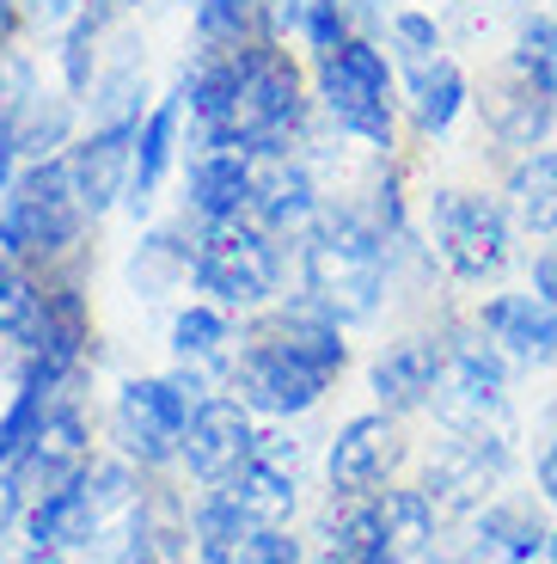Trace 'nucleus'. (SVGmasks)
<instances>
[{
    "instance_id": "nucleus-43",
    "label": "nucleus",
    "mask_w": 557,
    "mask_h": 564,
    "mask_svg": "<svg viewBox=\"0 0 557 564\" xmlns=\"http://www.w3.org/2000/svg\"><path fill=\"white\" fill-rule=\"evenodd\" d=\"M13 25H19V0H0V43L13 37Z\"/></svg>"
},
{
    "instance_id": "nucleus-39",
    "label": "nucleus",
    "mask_w": 557,
    "mask_h": 564,
    "mask_svg": "<svg viewBox=\"0 0 557 564\" xmlns=\"http://www.w3.org/2000/svg\"><path fill=\"white\" fill-rule=\"evenodd\" d=\"M527 289H533L539 301H551V307H557V240L533 246V258H527Z\"/></svg>"
},
{
    "instance_id": "nucleus-26",
    "label": "nucleus",
    "mask_w": 557,
    "mask_h": 564,
    "mask_svg": "<svg viewBox=\"0 0 557 564\" xmlns=\"http://www.w3.org/2000/svg\"><path fill=\"white\" fill-rule=\"evenodd\" d=\"M190 540H196V558L203 564H233L239 558V546L251 540V522L239 516V503L215 485L203 503H196V516H190Z\"/></svg>"
},
{
    "instance_id": "nucleus-9",
    "label": "nucleus",
    "mask_w": 557,
    "mask_h": 564,
    "mask_svg": "<svg viewBox=\"0 0 557 564\" xmlns=\"http://www.w3.org/2000/svg\"><path fill=\"white\" fill-rule=\"evenodd\" d=\"M86 473H92V436H86V417L74 405H62V399H56V411H50V423H43V436L7 466V479L19 485L25 503L74 491V485H86Z\"/></svg>"
},
{
    "instance_id": "nucleus-34",
    "label": "nucleus",
    "mask_w": 557,
    "mask_h": 564,
    "mask_svg": "<svg viewBox=\"0 0 557 564\" xmlns=\"http://www.w3.org/2000/svg\"><path fill=\"white\" fill-rule=\"evenodd\" d=\"M92 111H98V129H111V123L141 129V74H135V68H117L111 80L98 86Z\"/></svg>"
},
{
    "instance_id": "nucleus-28",
    "label": "nucleus",
    "mask_w": 557,
    "mask_h": 564,
    "mask_svg": "<svg viewBox=\"0 0 557 564\" xmlns=\"http://www.w3.org/2000/svg\"><path fill=\"white\" fill-rule=\"evenodd\" d=\"M50 411H56V393H50V387L19 381L13 405L0 411V473H7V466H13L19 454H25L31 442L43 436V423H50Z\"/></svg>"
},
{
    "instance_id": "nucleus-6",
    "label": "nucleus",
    "mask_w": 557,
    "mask_h": 564,
    "mask_svg": "<svg viewBox=\"0 0 557 564\" xmlns=\"http://www.w3.org/2000/svg\"><path fill=\"white\" fill-rule=\"evenodd\" d=\"M203 399L196 375H172V381H129L117 393L111 411V430H117V448H123L129 466H166L178 460V442L190 430V411Z\"/></svg>"
},
{
    "instance_id": "nucleus-5",
    "label": "nucleus",
    "mask_w": 557,
    "mask_h": 564,
    "mask_svg": "<svg viewBox=\"0 0 557 564\" xmlns=\"http://www.w3.org/2000/svg\"><path fill=\"white\" fill-rule=\"evenodd\" d=\"M190 276H196V289L215 295L221 307H264V301L282 289L276 234L258 227L251 215L209 227L203 246H196V270H190Z\"/></svg>"
},
{
    "instance_id": "nucleus-42",
    "label": "nucleus",
    "mask_w": 557,
    "mask_h": 564,
    "mask_svg": "<svg viewBox=\"0 0 557 564\" xmlns=\"http://www.w3.org/2000/svg\"><path fill=\"white\" fill-rule=\"evenodd\" d=\"M19 503H25V497H19V485H13V479H0V534H7V528H13Z\"/></svg>"
},
{
    "instance_id": "nucleus-21",
    "label": "nucleus",
    "mask_w": 557,
    "mask_h": 564,
    "mask_svg": "<svg viewBox=\"0 0 557 564\" xmlns=\"http://www.w3.org/2000/svg\"><path fill=\"white\" fill-rule=\"evenodd\" d=\"M502 203H509L521 234L557 240V148H533V154L509 160V172H502Z\"/></svg>"
},
{
    "instance_id": "nucleus-16",
    "label": "nucleus",
    "mask_w": 557,
    "mask_h": 564,
    "mask_svg": "<svg viewBox=\"0 0 557 564\" xmlns=\"http://www.w3.org/2000/svg\"><path fill=\"white\" fill-rule=\"evenodd\" d=\"M441 368H447V344L441 338H398V344H386V350L374 356V368H368L380 411H392V417L423 411L435 399Z\"/></svg>"
},
{
    "instance_id": "nucleus-24",
    "label": "nucleus",
    "mask_w": 557,
    "mask_h": 564,
    "mask_svg": "<svg viewBox=\"0 0 557 564\" xmlns=\"http://www.w3.org/2000/svg\"><path fill=\"white\" fill-rule=\"evenodd\" d=\"M221 491L239 503V516L251 528H288V516H294V473H282L270 460H245Z\"/></svg>"
},
{
    "instance_id": "nucleus-20",
    "label": "nucleus",
    "mask_w": 557,
    "mask_h": 564,
    "mask_svg": "<svg viewBox=\"0 0 557 564\" xmlns=\"http://www.w3.org/2000/svg\"><path fill=\"white\" fill-rule=\"evenodd\" d=\"M472 99H478L472 74H466L454 56H435V62H423V68H404V105H411L417 135H429V141H441L447 129L460 123Z\"/></svg>"
},
{
    "instance_id": "nucleus-37",
    "label": "nucleus",
    "mask_w": 557,
    "mask_h": 564,
    "mask_svg": "<svg viewBox=\"0 0 557 564\" xmlns=\"http://www.w3.org/2000/svg\"><path fill=\"white\" fill-rule=\"evenodd\" d=\"M233 564H307V552L288 528H251V540L239 546Z\"/></svg>"
},
{
    "instance_id": "nucleus-11",
    "label": "nucleus",
    "mask_w": 557,
    "mask_h": 564,
    "mask_svg": "<svg viewBox=\"0 0 557 564\" xmlns=\"http://www.w3.org/2000/svg\"><path fill=\"white\" fill-rule=\"evenodd\" d=\"M86 344H92V319H86V295L80 289H50L37 307V325H31L25 344V375L19 381H37L50 393L74 381V368L86 362Z\"/></svg>"
},
{
    "instance_id": "nucleus-33",
    "label": "nucleus",
    "mask_w": 557,
    "mask_h": 564,
    "mask_svg": "<svg viewBox=\"0 0 557 564\" xmlns=\"http://www.w3.org/2000/svg\"><path fill=\"white\" fill-rule=\"evenodd\" d=\"M251 25H258V0H196V31L215 50H239Z\"/></svg>"
},
{
    "instance_id": "nucleus-15",
    "label": "nucleus",
    "mask_w": 557,
    "mask_h": 564,
    "mask_svg": "<svg viewBox=\"0 0 557 564\" xmlns=\"http://www.w3.org/2000/svg\"><path fill=\"white\" fill-rule=\"evenodd\" d=\"M68 178H74V197H80L86 215H105L117 197H129V178H135V129L111 123V129H92L80 148H68Z\"/></svg>"
},
{
    "instance_id": "nucleus-38",
    "label": "nucleus",
    "mask_w": 557,
    "mask_h": 564,
    "mask_svg": "<svg viewBox=\"0 0 557 564\" xmlns=\"http://www.w3.org/2000/svg\"><path fill=\"white\" fill-rule=\"evenodd\" d=\"M86 491H92L98 509L135 503V479H129V466H92V473H86Z\"/></svg>"
},
{
    "instance_id": "nucleus-7",
    "label": "nucleus",
    "mask_w": 557,
    "mask_h": 564,
    "mask_svg": "<svg viewBox=\"0 0 557 564\" xmlns=\"http://www.w3.org/2000/svg\"><path fill=\"white\" fill-rule=\"evenodd\" d=\"M7 246L19 258H56L62 246L80 240L86 209L74 197V178H68V160H43L37 172L13 184V203H7Z\"/></svg>"
},
{
    "instance_id": "nucleus-29",
    "label": "nucleus",
    "mask_w": 557,
    "mask_h": 564,
    "mask_svg": "<svg viewBox=\"0 0 557 564\" xmlns=\"http://www.w3.org/2000/svg\"><path fill=\"white\" fill-rule=\"evenodd\" d=\"M196 270V252L178 240V234H148L141 252L129 258V282H135V295H166L178 276Z\"/></svg>"
},
{
    "instance_id": "nucleus-4",
    "label": "nucleus",
    "mask_w": 557,
    "mask_h": 564,
    "mask_svg": "<svg viewBox=\"0 0 557 564\" xmlns=\"http://www.w3.org/2000/svg\"><path fill=\"white\" fill-rule=\"evenodd\" d=\"M301 123V74L270 37L239 43V99L227 117L221 148H258V154H282V135Z\"/></svg>"
},
{
    "instance_id": "nucleus-23",
    "label": "nucleus",
    "mask_w": 557,
    "mask_h": 564,
    "mask_svg": "<svg viewBox=\"0 0 557 564\" xmlns=\"http://www.w3.org/2000/svg\"><path fill=\"white\" fill-rule=\"evenodd\" d=\"M178 123H184V93L178 99H160V111L135 129V178H129V209H148L172 166V148H178Z\"/></svg>"
},
{
    "instance_id": "nucleus-44",
    "label": "nucleus",
    "mask_w": 557,
    "mask_h": 564,
    "mask_svg": "<svg viewBox=\"0 0 557 564\" xmlns=\"http://www.w3.org/2000/svg\"><path fill=\"white\" fill-rule=\"evenodd\" d=\"M545 564H557V522H551V546H545Z\"/></svg>"
},
{
    "instance_id": "nucleus-18",
    "label": "nucleus",
    "mask_w": 557,
    "mask_h": 564,
    "mask_svg": "<svg viewBox=\"0 0 557 564\" xmlns=\"http://www.w3.org/2000/svg\"><path fill=\"white\" fill-rule=\"evenodd\" d=\"M251 166H258V148H196V160H190V209L209 227L251 215Z\"/></svg>"
},
{
    "instance_id": "nucleus-17",
    "label": "nucleus",
    "mask_w": 557,
    "mask_h": 564,
    "mask_svg": "<svg viewBox=\"0 0 557 564\" xmlns=\"http://www.w3.org/2000/svg\"><path fill=\"white\" fill-rule=\"evenodd\" d=\"M251 221L270 234H301L319 221V191H313L307 166H294L282 154H258L251 166Z\"/></svg>"
},
{
    "instance_id": "nucleus-2",
    "label": "nucleus",
    "mask_w": 557,
    "mask_h": 564,
    "mask_svg": "<svg viewBox=\"0 0 557 564\" xmlns=\"http://www.w3.org/2000/svg\"><path fill=\"white\" fill-rule=\"evenodd\" d=\"M521 227L502 203V191H472V184H441L429 197V252L454 282H496L515 264Z\"/></svg>"
},
{
    "instance_id": "nucleus-3",
    "label": "nucleus",
    "mask_w": 557,
    "mask_h": 564,
    "mask_svg": "<svg viewBox=\"0 0 557 564\" xmlns=\"http://www.w3.org/2000/svg\"><path fill=\"white\" fill-rule=\"evenodd\" d=\"M392 86H398V74H392V56L374 37H349L331 56H319V99L331 111V123L343 135L380 148V154L392 148Z\"/></svg>"
},
{
    "instance_id": "nucleus-1",
    "label": "nucleus",
    "mask_w": 557,
    "mask_h": 564,
    "mask_svg": "<svg viewBox=\"0 0 557 564\" xmlns=\"http://www.w3.org/2000/svg\"><path fill=\"white\" fill-rule=\"evenodd\" d=\"M386 234L362 209H319L307 258H301L307 301H319L337 325L374 319L386 301Z\"/></svg>"
},
{
    "instance_id": "nucleus-30",
    "label": "nucleus",
    "mask_w": 557,
    "mask_h": 564,
    "mask_svg": "<svg viewBox=\"0 0 557 564\" xmlns=\"http://www.w3.org/2000/svg\"><path fill=\"white\" fill-rule=\"evenodd\" d=\"M233 344L221 307H178L172 313V356L178 362H215V356Z\"/></svg>"
},
{
    "instance_id": "nucleus-36",
    "label": "nucleus",
    "mask_w": 557,
    "mask_h": 564,
    "mask_svg": "<svg viewBox=\"0 0 557 564\" xmlns=\"http://www.w3.org/2000/svg\"><path fill=\"white\" fill-rule=\"evenodd\" d=\"M92 43H98V19L80 13L68 19V43H62V74H68V93L92 86Z\"/></svg>"
},
{
    "instance_id": "nucleus-25",
    "label": "nucleus",
    "mask_w": 557,
    "mask_h": 564,
    "mask_svg": "<svg viewBox=\"0 0 557 564\" xmlns=\"http://www.w3.org/2000/svg\"><path fill=\"white\" fill-rule=\"evenodd\" d=\"M502 68H515L521 80H533L557 105V13H521Z\"/></svg>"
},
{
    "instance_id": "nucleus-13",
    "label": "nucleus",
    "mask_w": 557,
    "mask_h": 564,
    "mask_svg": "<svg viewBox=\"0 0 557 564\" xmlns=\"http://www.w3.org/2000/svg\"><path fill=\"white\" fill-rule=\"evenodd\" d=\"M478 117H484V135L496 141L509 160L533 154V148H551L557 135V105L545 99L533 80H521L515 68H502L496 80H484V93H478Z\"/></svg>"
},
{
    "instance_id": "nucleus-46",
    "label": "nucleus",
    "mask_w": 557,
    "mask_h": 564,
    "mask_svg": "<svg viewBox=\"0 0 557 564\" xmlns=\"http://www.w3.org/2000/svg\"><path fill=\"white\" fill-rule=\"evenodd\" d=\"M105 7H135V0H105Z\"/></svg>"
},
{
    "instance_id": "nucleus-14",
    "label": "nucleus",
    "mask_w": 557,
    "mask_h": 564,
    "mask_svg": "<svg viewBox=\"0 0 557 564\" xmlns=\"http://www.w3.org/2000/svg\"><path fill=\"white\" fill-rule=\"evenodd\" d=\"M472 319L496 338V350L515 368H557V307L533 289H496L472 307Z\"/></svg>"
},
{
    "instance_id": "nucleus-31",
    "label": "nucleus",
    "mask_w": 557,
    "mask_h": 564,
    "mask_svg": "<svg viewBox=\"0 0 557 564\" xmlns=\"http://www.w3.org/2000/svg\"><path fill=\"white\" fill-rule=\"evenodd\" d=\"M386 37H392V56H398L404 68H423V62L447 56V31L435 13H392Z\"/></svg>"
},
{
    "instance_id": "nucleus-32",
    "label": "nucleus",
    "mask_w": 557,
    "mask_h": 564,
    "mask_svg": "<svg viewBox=\"0 0 557 564\" xmlns=\"http://www.w3.org/2000/svg\"><path fill=\"white\" fill-rule=\"evenodd\" d=\"M37 307H43L37 289H31L19 270L0 264V350H7V344H19V350H25V344H31V325H37Z\"/></svg>"
},
{
    "instance_id": "nucleus-10",
    "label": "nucleus",
    "mask_w": 557,
    "mask_h": 564,
    "mask_svg": "<svg viewBox=\"0 0 557 564\" xmlns=\"http://www.w3.org/2000/svg\"><path fill=\"white\" fill-rule=\"evenodd\" d=\"M251 448H258V430H251V405L233 393H209L196 399L190 411V430H184L178 442V460L190 466L203 485H227L239 473V466L251 460Z\"/></svg>"
},
{
    "instance_id": "nucleus-19",
    "label": "nucleus",
    "mask_w": 557,
    "mask_h": 564,
    "mask_svg": "<svg viewBox=\"0 0 557 564\" xmlns=\"http://www.w3.org/2000/svg\"><path fill=\"white\" fill-rule=\"evenodd\" d=\"M374 503V522H380V558L386 564H417L435 552V534H441V509L435 497L411 491V485H386V491L368 497Z\"/></svg>"
},
{
    "instance_id": "nucleus-27",
    "label": "nucleus",
    "mask_w": 557,
    "mask_h": 564,
    "mask_svg": "<svg viewBox=\"0 0 557 564\" xmlns=\"http://www.w3.org/2000/svg\"><path fill=\"white\" fill-rule=\"evenodd\" d=\"M68 129H74V105L68 99H56V93H31L25 111L13 117V148L43 166V160H62Z\"/></svg>"
},
{
    "instance_id": "nucleus-22",
    "label": "nucleus",
    "mask_w": 557,
    "mask_h": 564,
    "mask_svg": "<svg viewBox=\"0 0 557 564\" xmlns=\"http://www.w3.org/2000/svg\"><path fill=\"white\" fill-rule=\"evenodd\" d=\"M98 522H105V509L92 503L86 485L56 491V497H43V503L25 509V534H31V546H37V552H80V546H92Z\"/></svg>"
},
{
    "instance_id": "nucleus-45",
    "label": "nucleus",
    "mask_w": 557,
    "mask_h": 564,
    "mask_svg": "<svg viewBox=\"0 0 557 564\" xmlns=\"http://www.w3.org/2000/svg\"><path fill=\"white\" fill-rule=\"evenodd\" d=\"M13 564H50V552H31V558H13Z\"/></svg>"
},
{
    "instance_id": "nucleus-12",
    "label": "nucleus",
    "mask_w": 557,
    "mask_h": 564,
    "mask_svg": "<svg viewBox=\"0 0 557 564\" xmlns=\"http://www.w3.org/2000/svg\"><path fill=\"white\" fill-rule=\"evenodd\" d=\"M392 466H398V423H392V411H362L331 436L325 479L343 503H362L392 479Z\"/></svg>"
},
{
    "instance_id": "nucleus-35",
    "label": "nucleus",
    "mask_w": 557,
    "mask_h": 564,
    "mask_svg": "<svg viewBox=\"0 0 557 564\" xmlns=\"http://www.w3.org/2000/svg\"><path fill=\"white\" fill-rule=\"evenodd\" d=\"M301 31H307V43L319 56H331L337 43L356 37V31H349V0H307V7H301Z\"/></svg>"
},
{
    "instance_id": "nucleus-40",
    "label": "nucleus",
    "mask_w": 557,
    "mask_h": 564,
    "mask_svg": "<svg viewBox=\"0 0 557 564\" xmlns=\"http://www.w3.org/2000/svg\"><path fill=\"white\" fill-rule=\"evenodd\" d=\"M111 564H166V558H160V552H154V540H148V534L135 528V534H129V546L117 552Z\"/></svg>"
},
{
    "instance_id": "nucleus-41",
    "label": "nucleus",
    "mask_w": 557,
    "mask_h": 564,
    "mask_svg": "<svg viewBox=\"0 0 557 564\" xmlns=\"http://www.w3.org/2000/svg\"><path fill=\"white\" fill-rule=\"evenodd\" d=\"M43 25H62V19H80V0H25Z\"/></svg>"
},
{
    "instance_id": "nucleus-8",
    "label": "nucleus",
    "mask_w": 557,
    "mask_h": 564,
    "mask_svg": "<svg viewBox=\"0 0 557 564\" xmlns=\"http://www.w3.org/2000/svg\"><path fill=\"white\" fill-rule=\"evenodd\" d=\"M227 387H233V399H245L251 411H270V417H301V411H313L325 399V375H313V368H301L294 356H282L276 344L251 338L239 344V356L227 362Z\"/></svg>"
}]
</instances>
